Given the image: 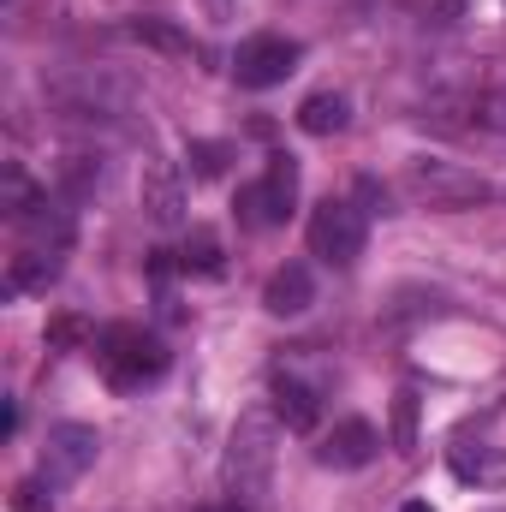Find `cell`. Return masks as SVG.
Wrapping results in <instances>:
<instances>
[{
    "mask_svg": "<svg viewBox=\"0 0 506 512\" xmlns=\"http://www.w3.org/2000/svg\"><path fill=\"white\" fill-rule=\"evenodd\" d=\"M274 453H280V417L268 405H251L239 423H233V441H227V459H221V483L233 501L256 507L274 483Z\"/></svg>",
    "mask_w": 506,
    "mask_h": 512,
    "instance_id": "6da1fadb",
    "label": "cell"
},
{
    "mask_svg": "<svg viewBox=\"0 0 506 512\" xmlns=\"http://www.w3.org/2000/svg\"><path fill=\"white\" fill-rule=\"evenodd\" d=\"M90 358H96L102 382L120 387V393H137V387H149V382L167 376V346H161L155 334L131 328V322H108V328L96 334Z\"/></svg>",
    "mask_w": 506,
    "mask_h": 512,
    "instance_id": "7a4b0ae2",
    "label": "cell"
},
{
    "mask_svg": "<svg viewBox=\"0 0 506 512\" xmlns=\"http://www.w3.org/2000/svg\"><path fill=\"white\" fill-rule=\"evenodd\" d=\"M48 102L66 120H96V126H120V120L137 114V90H131L126 78L102 72V66H78V72L54 78L48 84Z\"/></svg>",
    "mask_w": 506,
    "mask_h": 512,
    "instance_id": "3957f363",
    "label": "cell"
},
{
    "mask_svg": "<svg viewBox=\"0 0 506 512\" xmlns=\"http://www.w3.org/2000/svg\"><path fill=\"white\" fill-rule=\"evenodd\" d=\"M405 197L417 209H435V215H453V209H477L495 197V185L459 161H441V155H417L405 161Z\"/></svg>",
    "mask_w": 506,
    "mask_h": 512,
    "instance_id": "277c9868",
    "label": "cell"
},
{
    "mask_svg": "<svg viewBox=\"0 0 506 512\" xmlns=\"http://www.w3.org/2000/svg\"><path fill=\"white\" fill-rule=\"evenodd\" d=\"M292 209H298V161L292 155H268V173L239 191V227H251V233L286 227Z\"/></svg>",
    "mask_w": 506,
    "mask_h": 512,
    "instance_id": "5b68a950",
    "label": "cell"
},
{
    "mask_svg": "<svg viewBox=\"0 0 506 512\" xmlns=\"http://www.w3.org/2000/svg\"><path fill=\"white\" fill-rule=\"evenodd\" d=\"M364 239H370V221H364L358 203H346V197L316 203V215H310V256H322L328 268H352L364 256Z\"/></svg>",
    "mask_w": 506,
    "mask_h": 512,
    "instance_id": "8992f818",
    "label": "cell"
},
{
    "mask_svg": "<svg viewBox=\"0 0 506 512\" xmlns=\"http://www.w3.org/2000/svg\"><path fill=\"white\" fill-rule=\"evenodd\" d=\"M298 60H304V42L262 30V36H245V42H239L233 78H239V90H274V84H286V78L298 72Z\"/></svg>",
    "mask_w": 506,
    "mask_h": 512,
    "instance_id": "52a82bcc",
    "label": "cell"
},
{
    "mask_svg": "<svg viewBox=\"0 0 506 512\" xmlns=\"http://www.w3.org/2000/svg\"><path fill=\"white\" fill-rule=\"evenodd\" d=\"M376 453H381V435H376V423H364V417H340L316 441V465L322 471H364Z\"/></svg>",
    "mask_w": 506,
    "mask_h": 512,
    "instance_id": "ba28073f",
    "label": "cell"
},
{
    "mask_svg": "<svg viewBox=\"0 0 506 512\" xmlns=\"http://www.w3.org/2000/svg\"><path fill=\"white\" fill-rule=\"evenodd\" d=\"M96 453H102V435H96L90 423H54V429H48L42 471H48L54 483H72V477H84V471L96 465Z\"/></svg>",
    "mask_w": 506,
    "mask_h": 512,
    "instance_id": "9c48e42d",
    "label": "cell"
},
{
    "mask_svg": "<svg viewBox=\"0 0 506 512\" xmlns=\"http://www.w3.org/2000/svg\"><path fill=\"white\" fill-rule=\"evenodd\" d=\"M268 411L280 417V429H292V435H310L316 423H322V387H310L304 376H292V370H274V387H268Z\"/></svg>",
    "mask_w": 506,
    "mask_h": 512,
    "instance_id": "30bf717a",
    "label": "cell"
},
{
    "mask_svg": "<svg viewBox=\"0 0 506 512\" xmlns=\"http://www.w3.org/2000/svg\"><path fill=\"white\" fill-rule=\"evenodd\" d=\"M60 268H66V251L60 245H18L12 262H6V292L18 298V292H48L54 280H60Z\"/></svg>",
    "mask_w": 506,
    "mask_h": 512,
    "instance_id": "8fae6325",
    "label": "cell"
},
{
    "mask_svg": "<svg viewBox=\"0 0 506 512\" xmlns=\"http://www.w3.org/2000/svg\"><path fill=\"white\" fill-rule=\"evenodd\" d=\"M143 209H149L155 227H179L185 221V179L167 161H149L143 167Z\"/></svg>",
    "mask_w": 506,
    "mask_h": 512,
    "instance_id": "7c38bea8",
    "label": "cell"
},
{
    "mask_svg": "<svg viewBox=\"0 0 506 512\" xmlns=\"http://www.w3.org/2000/svg\"><path fill=\"white\" fill-rule=\"evenodd\" d=\"M447 465H453V477H459V483L506 489V447H489V441H453Z\"/></svg>",
    "mask_w": 506,
    "mask_h": 512,
    "instance_id": "4fadbf2b",
    "label": "cell"
},
{
    "mask_svg": "<svg viewBox=\"0 0 506 512\" xmlns=\"http://www.w3.org/2000/svg\"><path fill=\"white\" fill-rule=\"evenodd\" d=\"M262 304H268V316H304V310L316 304V280H310V268H304V262L274 268L268 286H262Z\"/></svg>",
    "mask_w": 506,
    "mask_h": 512,
    "instance_id": "5bb4252c",
    "label": "cell"
},
{
    "mask_svg": "<svg viewBox=\"0 0 506 512\" xmlns=\"http://www.w3.org/2000/svg\"><path fill=\"white\" fill-rule=\"evenodd\" d=\"M346 120H352V102L340 90H316L298 108V131H310V137H334V131H346Z\"/></svg>",
    "mask_w": 506,
    "mask_h": 512,
    "instance_id": "9a60e30c",
    "label": "cell"
},
{
    "mask_svg": "<svg viewBox=\"0 0 506 512\" xmlns=\"http://www.w3.org/2000/svg\"><path fill=\"white\" fill-rule=\"evenodd\" d=\"M54 477L48 471H36V477H24L18 489H12V512H54Z\"/></svg>",
    "mask_w": 506,
    "mask_h": 512,
    "instance_id": "2e32d148",
    "label": "cell"
},
{
    "mask_svg": "<svg viewBox=\"0 0 506 512\" xmlns=\"http://www.w3.org/2000/svg\"><path fill=\"white\" fill-rule=\"evenodd\" d=\"M179 262H185L191 274H221V239L197 227V233L185 239V256H179Z\"/></svg>",
    "mask_w": 506,
    "mask_h": 512,
    "instance_id": "e0dca14e",
    "label": "cell"
},
{
    "mask_svg": "<svg viewBox=\"0 0 506 512\" xmlns=\"http://www.w3.org/2000/svg\"><path fill=\"white\" fill-rule=\"evenodd\" d=\"M131 36H137V42H149V48H167V54H191V42H185L179 30H167L161 18H137V24H131Z\"/></svg>",
    "mask_w": 506,
    "mask_h": 512,
    "instance_id": "ac0fdd59",
    "label": "cell"
},
{
    "mask_svg": "<svg viewBox=\"0 0 506 512\" xmlns=\"http://www.w3.org/2000/svg\"><path fill=\"white\" fill-rule=\"evenodd\" d=\"M221 161H227V149H221V143H197V149H191V173H197V179H215V173H221Z\"/></svg>",
    "mask_w": 506,
    "mask_h": 512,
    "instance_id": "d6986e66",
    "label": "cell"
},
{
    "mask_svg": "<svg viewBox=\"0 0 506 512\" xmlns=\"http://www.w3.org/2000/svg\"><path fill=\"white\" fill-rule=\"evenodd\" d=\"M411 6H417L429 24H459V18H465V0H411Z\"/></svg>",
    "mask_w": 506,
    "mask_h": 512,
    "instance_id": "ffe728a7",
    "label": "cell"
},
{
    "mask_svg": "<svg viewBox=\"0 0 506 512\" xmlns=\"http://www.w3.org/2000/svg\"><path fill=\"white\" fill-rule=\"evenodd\" d=\"M399 447H411V393H399Z\"/></svg>",
    "mask_w": 506,
    "mask_h": 512,
    "instance_id": "44dd1931",
    "label": "cell"
},
{
    "mask_svg": "<svg viewBox=\"0 0 506 512\" xmlns=\"http://www.w3.org/2000/svg\"><path fill=\"white\" fill-rule=\"evenodd\" d=\"M197 512H256V507H245V501H233V495H227V501H215V507H197Z\"/></svg>",
    "mask_w": 506,
    "mask_h": 512,
    "instance_id": "7402d4cb",
    "label": "cell"
},
{
    "mask_svg": "<svg viewBox=\"0 0 506 512\" xmlns=\"http://www.w3.org/2000/svg\"><path fill=\"white\" fill-rule=\"evenodd\" d=\"M399 512H435V507H429V501H405Z\"/></svg>",
    "mask_w": 506,
    "mask_h": 512,
    "instance_id": "603a6c76",
    "label": "cell"
},
{
    "mask_svg": "<svg viewBox=\"0 0 506 512\" xmlns=\"http://www.w3.org/2000/svg\"><path fill=\"white\" fill-rule=\"evenodd\" d=\"M489 512H506V507H489Z\"/></svg>",
    "mask_w": 506,
    "mask_h": 512,
    "instance_id": "cb8c5ba5",
    "label": "cell"
}]
</instances>
